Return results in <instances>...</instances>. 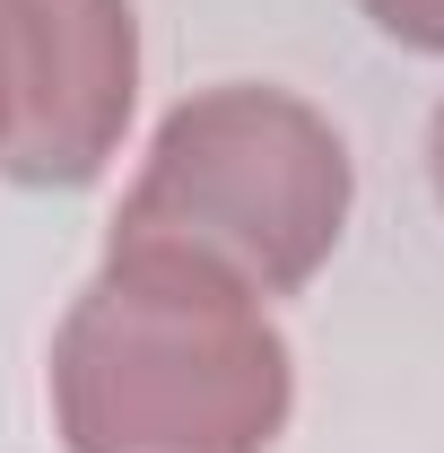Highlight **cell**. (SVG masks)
I'll list each match as a JSON object with an SVG mask.
<instances>
[{
    "instance_id": "cell-3",
    "label": "cell",
    "mask_w": 444,
    "mask_h": 453,
    "mask_svg": "<svg viewBox=\"0 0 444 453\" xmlns=\"http://www.w3.org/2000/svg\"><path fill=\"white\" fill-rule=\"evenodd\" d=\"M0 53H9L0 174L27 192L96 183L140 105L131 0H0Z\"/></svg>"
},
{
    "instance_id": "cell-4",
    "label": "cell",
    "mask_w": 444,
    "mask_h": 453,
    "mask_svg": "<svg viewBox=\"0 0 444 453\" xmlns=\"http://www.w3.org/2000/svg\"><path fill=\"white\" fill-rule=\"evenodd\" d=\"M375 18V35H392L401 53H444V0H357Z\"/></svg>"
},
{
    "instance_id": "cell-2",
    "label": "cell",
    "mask_w": 444,
    "mask_h": 453,
    "mask_svg": "<svg viewBox=\"0 0 444 453\" xmlns=\"http://www.w3.org/2000/svg\"><path fill=\"white\" fill-rule=\"evenodd\" d=\"M348 201H357V166L332 122L287 88L226 79L157 122L140 183L122 192L113 244L192 253L271 305L340 253Z\"/></svg>"
},
{
    "instance_id": "cell-1",
    "label": "cell",
    "mask_w": 444,
    "mask_h": 453,
    "mask_svg": "<svg viewBox=\"0 0 444 453\" xmlns=\"http://www.w3.org/2000/svg\"><path fill=\"white\" fill-rule=\"evenodd\" d=\"M296 357L271 305L166 244H113L53 332V418L70 453H271Z\"/></svg>"
},
{
    "instance_id": "cell-5",
    "label": "cell",
    "mask_w": 444,
    "mask_h": 453,
    "mask_svg": "<svg viewBox=\"0 0 444 453\" xmlns=\"http://www.w3.org/2000/svg\"><path fill=\"white\" fill-rule=\"evenodd\" d=\"M427 174H436V201H444V105H436V122H427Z\"/></svg>"
},
{
    "instance_id": "cell-6",
    "label": "cell",
    "mask_w": 444,
    "mask_h": 453,
    "mask_svg": "<svg viewBox=\"0 0 444 453\" xmlns=\"http://www.w3.org/2000/svg\"><path fill=\"white\" fill-rule=\"evenodd\" d=\"M0 140H9V53H0Z\"/></svg>"
}]
</instances>
